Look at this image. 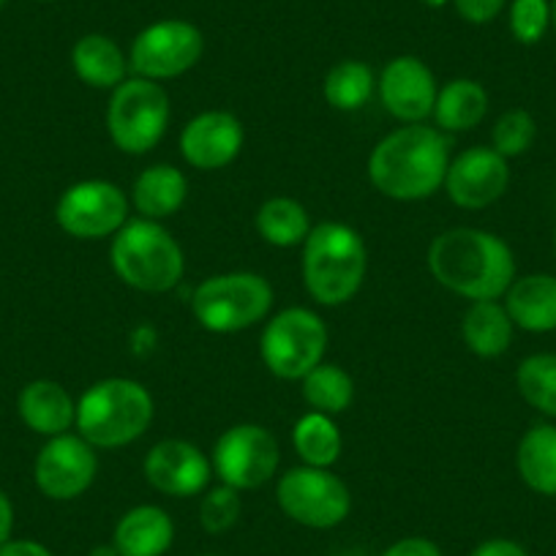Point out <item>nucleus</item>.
I'll return each instance as SVG.
<instances>
[{
    "label": "nucleus",
    "instance_id": "72a5a7b5",
    "mask_svg": "<svg viewBox=\"0 0 556 556\" xmlns=\"http://www.w3.org/2000/svg\"><path fill=\"white\" fill-rule=\"evenodd\" d=\"M505 3L507 0H453L456 12L472 25L491 23V20L505 9Z\"/></svg>",
    "mask_w": 556,
    "mask_h": 556
},
{
    "label": "nucleus",
    "instance_id": "f03ea898",
    "mask_svg": "<svg viewBox=\"0 0 556 556\" xmlns=\"http://www.w3.org/2000/svg\"><path fill=\"white\" fill-rule=\"evenodd\" d=\"M451 167V146L437 128L406 123L374 148L368 159L371 184L399 202L426 200L445 186Z\"/></svg>",
    "mask_w": 556,
    "mask_h": 556
},
{
    "label": "nucleus",
    "instance_id": "f3484780",
    "mask_svg": "<svg viewBox=\"0 0 556 556\" xmlns=\"http://www.w3.org/2000/svg\"><path fill=\"white\" fill-rule=\"evenodd\" d=\"M243 148V126L222 110L202 112L186 123L180 134V153L194 169H222L238 159Z\"/></svg>",
    "mask_w": 556,
    "mask_h": 556
},
{
    "label": "nucleus",
    "instance_id": "f8f14e48",
    "mask_svg": "<svg viewBox=\"0 0 556 556\" xmlns=\"http://www.w3.org/2000/svg\"><path fill=\"white\" fill-rule=\"evenodd\" d=\"M128 200L110 180H83L63 191L55 218L63 232L79 240H101L128 222Z\"/></svg>",
    "mask_w": 556,
    "mask_h": 556
},
{
    "label": "nucleus",
    "instance_id": "393cba45",
    "mask_svg": "<svg viewBox=\"0 0 556 556\" xmlns=\"http://www.w3.org/2000/svg\"><path fill=\"white\" fill-rule=\"evenodd\" d=\"M489 112V93L475 79H453L437 93L434 117L445 131H469Z\"/></svg>",
    "mask_w": 556,
    "mask_h": 556
},
{
    "label": "nucleus",
    "instance_id": "6e6552de",
    "mask_svg": "<svg viewBox=\"0 0 556 556\" xmlns=\"http://www.w3.org/2000/svg\"><path fill=\"white\" fill-rule=\"evenodd\" d=\"M328 328L308 308H285L262 333V361L278 379H303L323 363Z\"/></svg>",
    "mask_w": 556,
    "mask_h": 556
},
{
    "label": "nucleus",
    "instance_id": "cd10ccee",
    "mask_svg": "<svg viewBox=\"0 0 556 556\" xmlns=\"http://www.w3.org/2000/svg\"><path fill=\"white\" fill-rule=\"evenodd\" d=\"M352 395H355L352 377L333 363H319L314 371L303 377V399L314 412L339 415L352 404Z\"/></svg>",
    "mask_w": 556,
    "mask_h": 556
},
{
    "label": "nucleus",
    "instance_id": "9b49d317",
    "mask_svg": "<svg viewBox=\"0 0 556 556\" xmlns=\"http://www.w3.org/2000/svg\"><path fill=\"white\" fill-rule=\"evenodd\" d=\"M281 453L276 437L254 424H240L224 431L213 451V469L224 485L251 491L265 485L276 475Z\"/></svg>",
    "mask_w": 556,
    "mask_h": 556
},
{
    "label": "nucleus",
    "instance_id": "2eb2a0df",
    "mask_svg": "<svg viewBox=\"0 0 556 556\" xmlns=\"http://www.w3.org/2000/svg\"><path fill=\"white\" fill-rule=\"evenodd\" d=\"M379 96L384 110L404 123H424L434 115L437 106V79L431 68L420 58L401 55L384 66L379 77Z\"/></svg>",
    "mask_w": 556,
    "mask_h": 556
},
{
    "label": "nucleus",
    "instance_id": "b1692460",
    "mask_svg": "<svg viewBox=\"0 0 556 556\" xmlns=\"http://www.w3.org/2000/svg\"><path fill=\"white\" fill-rule=\"evenodd\" d=\"M516 467L534 494L556 496V426L538 424L521 437Z\"/></svg>",
    "mask_w": 556,
    "mask_h": 556
},
{
    "label": "nucleus",
    "instance_id": "7ed1b4c3",
    "mask_svg": "<svg viewBox=\"0 0 556 556\" xmlns=\"http://www.w3.org/2000/svg\"><path fill=\"white\" fill-rule=\"evenodd\" d=\"M368 251L361 235L339 222L312 227L303 243V278L306 290L323 306H341L363 287Z\"/></svg>",
    "mask_w": 556,
    "mask_h": 556
},
{
    "label": "nucleus",
    "instance_id": "e433bc0d",
    "mask_svg": "<svg viewBox=\"0 0 556 556\" xmlns=\"http://www.w3.org/2000/svg\"><path fill=\"white\" fill-rule=\"evenodd\" d=\"M0 556H55L47 545L36 540H9L0 545Z\"/></svg>",
    "mask_w": 556,
    "mask_h": 556
},
{
    "label": "nucleus",
    "instance_id": "a18cd8bd",
    "mask_svg": "<svg viewBox=\"0 0 556 556\" xmlns=\"http://www.w3.org/2000/svg\"><path fill=\"white\" fill-rule=\"evenodd\" d=\"M344 556H363V554H344Z\"/></svg>",
    "mask_w": 556,
    "mask_h": 556
},
{
    "label": "nucleus",
    "instance_id": "4c0bfd02",
    "mask_svg": "<svg viewBox=\"0 0 556 556\" xmlns=\"http://www.w3.org/2000/svg\"><path fill=\"white\" fill-rule=\"evenodd\" d=\"M14 532V505L9 494L0 489V545L9 543Z\"/></svg>",
    "mask_w": 556,
    "mask_h": 556
},
{
    "label": "nucleus",
    "instance_id": "4be33fe9",
    "mask_svg": "<svg viewBox=\"0 0 556 556\" xmlns=\"http://www.w3.org/2000/svg\"><path fill=\"white\" fill-rule=\"evenodd\" d=\"M186 194H189L186 175L169 164L148 167L134 184V205L142 213V218H151V222H162V218L178 213L184 207Z\"/></svg>",
    "mask_w": 556,
    "mask_h": 556
},
{
    "label": "nucleus",
    "instance_id": "5701e85b",
    "mask_svg": "<svg viewBox=\"0 0 556 556\" xmlns=\"http://www.w3.org/2000/svg\"><path fill=\"white\" fill-rule=\"evenodd\" d=\"M513 319L496 301H475L464 314V344L478 357H500L513 344Z\"/></svg>",
    "mask_w": 556,
    "mask_h": 556
},
{
    "label": "nucleus",
    "instance_id": "f704fd0d",
    "mask_svg": "<svg viewBox=\"0 0 556 556\" xmlns=\"http://www.w3.org/2000/svg\"><path fill=\"white\" fill-rule=\"evenodd\" d=\"M379 556H442V548L429 538H404L388 545Z\"/></svg>",
    "mask_w": 556,
    "mask_h": 556
},
{
    "label": "nucleus",
    "instance_id": "9d476101",
    "mask_svg": "<svg viewBox=\"0 0 556 556\" xmlns=\"http://www.w3.org/2000/svg\"><path fill=\"white\" fill-rule=\"evenodd\" d=\"M202 50H205V39L197 25L186 20H162L139 30L128 52V66L137 72V77L159 83V79L180 77L194 68Z\"/></svg>",
    "mask_w": 556,
    "mask_h": 556
},
{
    "label": "nucleus",
    "instance_id": "2f4dec72",
    "mask_svg": "<svg viewBox=\"0 0 556 556\" xmlns=\"http://www.w3.org/2000/svg\"><path fill=\"white\" fill-rule=\"evenodd\" d=\"M240 518V496L229 485L207 489L200 505V523L207 534H224L238 523Z\"/></svg>",
    "mask_w": 556,
    "mask_h": 556
},
{
    "label": "nucleus",
    "instance_id": "c756f323",
    "mask_svg": "<svg viewBox=\"0 0 556 556\" xmlns=\"http://www.w3.org/2000/svg\"><path fill=\"white\" fill-rule=\"evenodd\" d=\"M518 393L529 406L556 417V352H540L527 357L516 374Z\"/></svg>",
    "mask_w": 556,
    "mask_h": 556
},
{
    "label": "nucleus",
    "instance_id": "0eeeda50",
    "mask_svg": "<svg viewBox=\"0 0 556 556\" xmlns=\"http://www.w3.org/2000/svg\"><path fill=\"white\" fill-rule=\"evenodd\" d=\"M169 123V96L146 77L123 79L106 106V128L123 153L142 156L159 146Z\"/></svg>",
    "mask_w": 556,
    "mask_h": 556
},
{
    "label": "nucleus",
    "instance_id": "ddd939ff",
    "mask_svg": "<svg viewBox=\"0 0 556 556\" xmlns=\"http://www.w3.org/2000/svg\"><path fill=\"white\" fill-rule=\"evenodd\" d=\"M96 472H99V458H96L93 445L72 434L52 437L39 451L34 467L39 491L55 502L83 496L93 485Z\"/></svg>",
    "mask_w": 556,
    "mask_h": 556
},
{
    "label": "nucleus",
    "instance_id": "dca6fc26",
    "mask_svg": "<svg viewBox=\"0 0 556 556\" xmlns=\"http://www.w3.org/2000/svg\"><path fill=\"white\" fill-rule=\"evenodd\" d=\"M211 462L197 445L184 440H164L146 458V478L167 496L202 494L211 483Z\"/></svg>",
    "mask_w": 556,
    "mask_h": 556
},
{
    "label": "nucleus",
    "instance_id": "aec40b11",
    "mask_svg": "<svg viewBox=\"0 0 556 556\" xmlns=\"http://www.w3.org/2000/svg\"><path fill=\"white\" fill-rule=\"evenodd\" d=\"M505 308L516 328L529 333L556 330V276L532 273L516 278L505 292Z\"/></svg>",
    "mask_w": 556,
    "mask_h": 556
},
{
    "label": "nucleus",
    "instance_id": "39448f33",
    "mask_svg": "<svg viewBox=\"0 0 556 556\" xmlns=\"http://www.w3.org/2000/svg\"><path fill=\"white\" fill-rule=\"evenodd\" d=\"M112 267L128 287L139 292H169L184 278V251L159 222H126L112 240Z\"/></svg>",
    "mask_w": 556,
    "mask_h": 556
},
{
    "label": "nucleus",
    "instance_id": "423d86ee",
    "mask_svg": "<svg viewBox=\"0 0 556 556\" xmlns=\"http://www.w3.org/2000/svg\"><path fill=\"white\" fill-rule=\"evenodd\" d=\"M273 287L256 273H224L202 281L191 295L197 323L211 333H238L267 317Z\"/></svg>",
    "mask_w": 556,
    "mask_h": 556
},
{
    "label": "nucleus",
    "instance_id": "7c9ffc66",
    "mask_svg": "<svg viewBox=\"0 0 556 556\" xmlns=\"http://www.w3.org/2000/svg\"><path fill=\"white\" fill-rule=\"evenodd\" d=\"M534 137H538V126H534V117L527 110H510L494 123V131H491V148H494L500 156L516 159L532 148Z\"/></svg>",
    "mask_w": 556,
    "mask_h": 556
},
{
    "label": "nucleus",
    "instance_id": "f257e3e1",
    "mask_svg": "<svg viewBox=\"0 0 556 556\" xmlns=\"http://www.w3.org/2000/svg\"><path fill=\"white\" fill-rule=\"evenodd\" d=\"M429 267L442 287L467 301H496L516 281L510 245L483 229H447L431 243Z\"/></svg>",
    "mask_w": 556,
    "mask_h": 556
},
{
    "label": "nucleus",
    "instance_id": "c9c22d12",
    "mask_svg": "<svg viewBox=\"0 0 556 556\" xmlns=\"http://www.w3.org/2000/svg\"><path fill=\"white\" fill-rule=\"evenodd\" d=\"M469 556H529V554L521 543H516V540L494 538L480 543Z\"/></svg>",
    "mask_w": 556,
    "mask_h": 556
},
{
    "label": "nucleus",
    "instance_id": "79ce46f5",
    "mask_svg": "<svg viewBox=\"0 0 556 556\" xmlns=\"http://www.w3.org/2000/svg\"><path fill=\"white\" fill-rule=\"evenodd\" d=\"M554 256H556V232H554Z\"/></svg>",
    "mask_w": 556,
    "mask_h": 556
},
{
    "label": "nucleus",
    "instance_id": "bb28decb",
    "mask_svg": "<svg viewBox=\"0 0 556 556\" xmlns=\"http://www.w3.org/2000/svg\"><path fill=\"white\" fill-rule=\"evenodd\" d=\"M292 445H295L298 456L306 462V467H333L341 456L339 426L330 420V415L308 412L292 429Z\"/></svg>",
    "mask_w": 556,
    "mask_h": 556
},
{
    "label": "nucleus",
    "instance_id": "4468645a",
    "mask_svg": "<svg viewBox=\"0 0 556 556\" xmlns=\"http://www.w3.org/2000/svg\"><path fill=\"white\" fill-rule=\"evenodd\" d=\"M507 186H510V167L494 148H469L458 153L445 175L447 197L467 211L494 205Z\"/></svg>",
    "mask_w": 556,
    "mask_h": 556
},
{
    "label": "nucleus",
    "instance_id": "a878e982",
    "mask_svg": "<svg viewBox=\"0 0 556 556\" xmlns=\"http://www.w3.org/2000/svg\"><path fill=\"white\" fill-rule=\"evenodd\" d=\"M256 229L262 238L278 249H292V245L306 243L312 224H308L306 207L290 197H273L256 213Z\"/></svg>",
    "mask_w": 556,
    "mask_h": 556
},
{
    "label": "nucleus",
    "instance_id": "412c9836",
    "mask_svg": "<svg viewBox=\"0 0 556 556\" xmlns=\"http://www.w3.org/2000/svg\"><path fill=\"white\" fill-rule=\"evenodd\" d=\"M74 74L90 88L115 90L126 79V55L121 47L101 34H88L74 45L72 50Z\"/></svg>",
    "mask_w": 556,
    "mask_h": 556
},
{
    "label": "nucleus",
    "instance_id": "49530a36",
    "mask_svg": "<svg viewBox=\"0 0 556 556\" xmlns=\"http://www.w3.org/2000/svg\"><path fill=\"white\" fill-rule=\"evenodd\" d=\"M205 556H213V554H205Z\"/></svg>",
    "mask_w": 556,
    "mask_h": 556
},
{
    "label": "nucleus",
    "instance_id": "a211bd4d",
    "mask_svg": "<svg viewBox=\"0 0 556 556\" xmlns=\"http://www.w3.org/2000/svg\"><path fill=\"white\" fill-rule=\"evenodd\" d=\"M175 523L159 505H139L123 513L112 532V545L121 556H164L173 548Z\"/></svg>",
    "mask_w": 556,
    "mask_h": 556
},
{
    "label": "nucleus",
    "instance_id": "c85d7f7f",
    "mask_svg": "<svg viewBox=\"0 0 556 556\" xmlns=\"http://www.w3.org/2000/svg\"><path fill=\"white\" fill-rule=\"evenodd\" d=\"M374 72L361 61H341L325 77V99L333 110L355 112L371 99L374 93Z\"/></svg>",
    "mask_w": 556,
    "mask_h": 556
},
{
    "label": "nucleus",
    "instance_id": "20e7f679",
    "mask_svg": "<svg viewBox=\"0 0 556 556\" xmlns=\"http://www.w3.org/2000/svg\"><path fill=\"white\" fill-rule=\"evenodd\" d=\"M153 420V399L134 379H101L77 401V429L93 447H123L146 434Z\"/></svg>",
    "mask_w": 556,
    "mask_h": 556
},
{
    "label": "nucleus",
    "instance_id": "473e14b6",
    "mask_svg": "<svg viewBox=\"0 0 556 556\" xmlns=\"http://www.w3.org/2000/svg\"><path fill=\"white\" fill-rule=\"evenodd\" d=\"M551 25L548 0H513L510 3V34L521 45H538Z\"/></svg>",
    "mask_w": 556,
    "mask_h": 556
},
{
    "label": "nucleus",
    "instance_id": "c03bdc74",
    "mask_svg": "<svg viewBox=\"0 0 556 556\" xmlns=\"http://www.w3.org/2000/svg\"><path fill=\"white\" fill-rule=\"evenodd\" d=\"M39 3H52V0H39Z\"/></svg>",
    "mask_w": 556,
    "mask_h": 556
},
{
    "label": "nucleus",
    "instance_id": "58836bf2",
    "mask_svg": "<svg viewBox=\"0 0 556 556\" xmlns=\"http://www.w3.org/2000/svg\"><path fill=\"white\" fill-rule=\"evenodd\" d=\"M88 556H121L117 554V548L112 543H106V545H96L93 551H90Z\"/></svg>",
    "mask_w": 556,
    "mask_h": 556
},
{
    "label": "nucleus",
    "instance_id": "a19ab883",
    "mask_svg": "<svg viewBox=\"0 0 556 556\" xmlns=\"http://www.w3.org/2000/svg\"><path fill=\"white\" fill-rule=\"evenodd\" d=\"M426 3H431V7H442L445 0H426Z\"/></svg>",
    "mask_w": 556,
    "mask_h": 556
},
{
    "label": "nucleus",
    "instance_id": "37998d69",
    "mask_svg": "<svg viewBox=\"0 0 556 556\" xmlns=\"http://www.w3.org/2000/svg\"><path fill=\"white\" fill-rule=\"evenodd\" d=\"M3 7H7V0H0V9H3Z\"/></svg>",
    "mask_w": 556,
    "mask_h": 556
},
{
    "label": "nucleus",
    "instance_id": "1a4fd4ad",
    "mask_svg": "<svg viewBox=\"0 0 556 556\" xmlns=\"http://www.w3.org/2000/svg\"><path fill=\"white\" fill-rule=\"evenodd\" d=\"M278 507L308 529H333L350 516L352 496L330 469L298 467L278 480Z\"/></svg>",
    "mask_w": 556,
    "mask_h": 556
},
{
    "label": "nucleus",
    "instance_id": "ea45409f",
    "mask_svg": "<svg viewBox=\"0 0 556 556\" xmlns=\"http://www.w3.org/2000/svg\"><path fill=\"white\" fill-rule=\"evenodd\" d=\"M551 23H554V28H556V0L551 3Z\"/></svg>",
    "mask_w": 556,
    "mask_h": 556
},
{
    "label": "nucleus",
    "instance_id": "6ab92c4d",
    "mask_svg": "<svg viewBox=\"0 0 556 556\" xmlns=\"http://www.w3.org/2000/svg\"><path fill=\"white\" fill-rule=\"evenodd\" d=\"M23 424L41 437H61L77 424V404L63 384L52 379H36L25 384L17 399Z\"/></svg>",
    "mask_w": 556,
    "mask_h": 556
}]
</instances>
